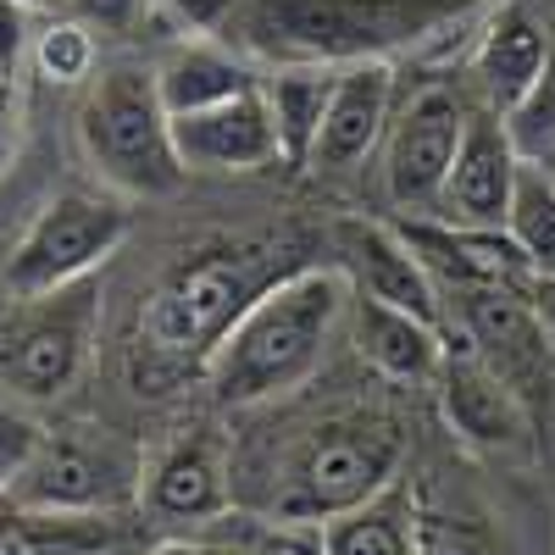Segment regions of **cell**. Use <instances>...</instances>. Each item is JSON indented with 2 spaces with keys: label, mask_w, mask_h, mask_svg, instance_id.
Instances as JSON below:
<instances>
[{
  "label": "cell",
  "mask_w": 555,
  "mask_h": 555,
  "mask_svg": "<svg viewBox=\"0 0 555 555\" xmlns=\"http://www.w3.org/2000/svg\"><path fill=\"white\" fill-rule=\"evenodd\" d=\"M405 434L389 416H339L322 423L284 467V483L272 494L278 522H328L384 494L400 473Z\"/></svg>",
  "instance_id": "cell-3"
},
{
  "label": "cell",
  "mask_w": 555,
  "mask_h": 555,
  "mask_svg": "<svg viewBox=\"0 0 555 555\" xmlns=\"http://www.w3.org/2000/svg\"><path fill=\"white\" fill-rule=\"evenodd\" d=\"M122 240H128V211L117 201L56 195L28 222V234L17 240V250L7 261V289L17 300L67 289V284H78V278L95 272Z\"/></svg>",
  "instance_id": "cell-8"
},
{
  "label": "cell",
  "mask_w": 555,
  "mask_h": 555,
  "mask_svg": "<svg viewBox=\"0 0 555 555\" xmlns=\"http://www.w3.org/2000/svg\"><path fill=\"white\" fill-rule=\"evenodd\" d=\"M505 128H512L517 151L528 162H539L544 151H555V34H550V56H544V73L533 78V89L522 95L517 112H505Z\"/></svg>",
  "instance_id": "cell-26"
},
{
  "label": "cell",
  "mask_w": 555,
  "mask_h": 555,
  "mask_svg": "<svg viewBox=\"0 0 555 555\" xmlns=\"http://www.w3.org/2000/svg\"><path fill=\"white\" fill-rule=\"evenodd\" d=\"M416 555H494V544L478 522L416 512Z\"/></svg>",
  "instance_id": "cell-27"
},
{
  "label": "cell",
  "mask_w": 555,
  "mask_h": 555,
  "mask_svg": "<svg viewBox=\"0 0 555 555\" xmlns=\"http://www.w3.org/2000/svg\"><path fill=\"white\" fill-rule=\"evenodd\" d=\"M23 306L28 311L0 328V384L28 400H51L78 378L89 356V339L101 322V284L78 278V284L34 295Z\"/></svg>",
  "instance_id": "cell-7"
},
{
  "label": "cell",
  "mask_w": 555,
  "mask_h": 555,
  "mask_svg": "<svg viewBox=\"0 0 555 555\" xmlns=\"http://www.w3.org/2000/svg\"><path fill=\"white\" fill-rule=\"evenodd\" d=\"M145 489V455L112 428H62L44 434L34 461L0 500L44 517H106Z\"/></svg>",
  "instance_id": "cell-6"
},
{
  "label": "cell",
  "mask_w": 555,
  "mask_h": 555,
  "mask_svg": "<svg viewBox=\"0 0 555 555\" xmlns=\"http://www.w3.org/2000/svg\"><path fill=\"white\" fill-rule=\"evenodd\" d=\"M78 139L95 172L128 195H172L183 183V162L172 151V117L162 106L156 73L112 67L95 78L78 112Z\"/></svg>",
  "instance_id": "cell-4"
},
{
  "label": "cell",
  "mask_w": 555,
  "mask_h": 555,
  "mask_svg": "<svg viewBox=\"0 0 555 555\" xmlns=\"http://www.w3.org/2000/svg\"><path fill=\"white\" fill-rule=\"evenodd\" d=\"M0 117H7V83H0Z\"/></svg>",
  "instance_id": "cell-36"
},
{
  "label": "cell",
  "mask_w": 555,
  "mask_h": 555,
  "mask_svg": "<svg viewBox=\"0 0 555 555\" xmlns=\"http://www.w3.org/2000/svg\"><path fill=\"white\" fill-rule=\"evenodd\" d=\"M450 0H245L261 51L295 62H356L444 17Z\"/></svg>",
  "instance_id": "cell-5"
},
{
  "label": "cell",
  "mask_w": 555,
  "mask_h": 555,
  "mask_svg": "<svg viewBox=\"0 0 555 555\" xmlns=\"http://www.w3.org/2000/svg\"><path fill=\"white\" fill-rule=\"evenodd\" d=\"M172 151L183 172H250V167L278 162V133L261 101V83L206 112L172 117Z\"/></svg>",
  "instance_id": "cell-12"
},
{
  "label": "cell",
  "mask_w": 555,
  "mask_h": 555,
  "mask_svg": "<svg viewBox=\"0 0 555 555\" xmlns=\"http://www.w3.org/2000/svg\"><path fill=\"white\" fill-rule=\"evenodd\" d=\"M350 278L334 267H300L289 278H272L211 350V395L222 405H250L306 384L328 356L334 328L350 317Z\"/></svg>",
  "instance_id": "cell-1"
},
{
  "label": "cell",
  "mask_w": 555,
  "mask_h": 555,
  "mask_svg": "<svg viewBox=\"0 0 555 555\" xmlns=\"http://www.w3.org/2000/svg\"><path fill=\"white\" fill-rule=\"evenodd\" d=\"M44 444V428L34 423V416L12 411V405H0V494L12 489V478L34 461V450Z\"/></svg>",
  "instance_id": "cell-28"
},
{
  "label": "cell",
  "mask_w": 555,
  "mask_h": 555,
  "mask_svg": "<svg viewBox=\"0 0 555 555\" xmlns=\"http://www.w3.org/2000/svg\"><path fill=\"white\" fill-rule=\"evenodd\" d=\"M461 328H467V350L489 361L494 373L512 384L522 400L550 384V361H544V328L528 306L522 289H461Z\"/></svg>",
  "instance_id": "cell-11"
},
{
  "label": "cell",
  "mask_w": 555,
  "mask_h": 555,
  "mask_svg": "<svg viewBox=\"0 0 555 555\" xmlns=\"http://www.w3.org/2000/svg\"><path fill=\"white\" fill-rule=\"evenodd\" d=\"M267 289V245H211L195 261L162 278V289L139 306V345L133 361H151L162 378H183L222 345V334L245 317V306ZM139 378V389L156 384Z\"/></svg>",
  "instance_id": "cell-2"
},
{
  "label": "cell",
  "mask_w": 555,
  "mask_h": 555,
  "mask_svg": "<svg viewBox=\"0 0 555 555\" xmlns=\"http://www.w3.org/2000/svg\"><path fill=\"white\" fill-rule=\"evenodd\" d=\"M172 7V17L183 23V28H201V34H211V28H222L228 17H234L245 0H167Z\"/></svg>",
  "instance_id": "cell-30"
},
{
  "label": "cell",
  "mask_w": 555,
  "mask_h": 555,
  "mask_svg": "<svg viewBox=\"0 0 555 555\" xmlns=\"http://www.w3.org/2000/svg\"><path fill=\"white\" fill-rule=\"evenodd\" d=\"M101 517H44L0 500V555H62L95 533Z\"/></svg>",
  "instance_id": "cell-24"
},
{
  "label": "cell",
  "mask_w": 555,
  "mask_h": 555,
  "mask_svg": "<svg viewBox=\"0 0 555 555\" xmlns=\"http://www.w3.org/2000/svg\"><path fill=\"white\" fill-rule=\"evenodd\" d=\"M505 234L522 245L533 272H555V178L528 156L512 190V211H505Z\"/></svg>",
  "instance_id": "cell-23"
},
{
  "label": "cell",
  "mask_w": 555,
  "mask_h": 555,
  "mask_svg": "<svg viewBox=\"0 0 555 555\" xmlns=\"http://www.w3.org/2000/svg\"><path fill=\"white\" fill-rule=\"evenodd\" d=\"M389 117H395V67L384 56L345 62L334 78L328 112H322V128H317L311 167H328V172L356 167L384 139Z\"/></svg>",
  "instance_id": "cell-13"
},
{
  "label": "cell",
  "mask_w": 555,
  "mask_h": 555,
  "mask_svg": "<svg viewBox=\"0 0 555 555\" xmlns=\"http://www.w3.org/2000/svg\"><path fill=\"white\" fill-rule=\"evenodd\" d=\"M350 339H356V356L395 384H434L450 356L439 322H423V317L384 306L373 295L350 300Z\"/></svg>",
  "instance_id": "cell-16"
},
{
  "label": "cell",
  "mask_w": 555,
  "mask_h": 555,
  "mask_svg": "<svg viewBox=\"0 0 555 555\" xmlns=\"http://www.w3.org/2000/svg\"><path fill=\"white\" fill-rule=\"evenodd\" d=\"M522 295H528V306H533V317H539L544 339L555 345V272H533Z\"/></svg>",
  "instance_id": "cell-32"
},
{
  "label": "cell",
  "mask_w": 555,
  "mask_h": 555,
  "mask_svg": "<svg viewBox=\"0 0 555 555\" xmlns=\"http://www.w3.org/2000/svg\"><path fill=\"white\" fill-rule=\"evenodd\" d=\"M23 12H39V17H62V12H73V0H17Z\"/></svg>",
  "instance_id": "cell-33"
},
{
  "label": "cell",
  "mask_w": 555,
  "mask_h": 555,
  "mask_svg": "<svg viewBox=\"0 0 555 555\" xmlns=\"http://www.w3.org/2000/svg\"><path fill=\"white\" fill-rule=\"evenodd\" d=\"M261 78L250 73L245 56H234L228 44H211V39H183L162 56L156 67V89H162V106L167 117H183V112H206L217 101H234L245 89H256Z\"/></svg>",
  "instance_id": "cell-20"
},
{
  "label": "cell",
  "mask_w": 555,
  "mask_h": 555,
  "mask_svg": "<svg viewBox=\"0 0 555 555\" xmlns=\"http://www.w3.org/2000/svg\"><path fill=\"white\" fill-rule=\"evenodd\" d=\"M317 550L322 555H416V512L389 483L356 512L317 522Z\"/></svg>",
  "instance_id": "cell-22"
},
{
  "label": "cell",
  "mask_w": 555,
  "mask_h": 555,
  "mask_svg": "<svg viewBox=\"0 0 555 555\" xmlns=\"http://www.w3.org/2000/svg\"><path fill=\"white\" fill-rule=\"evenodd\" d=\"M334 78H339L334 62H284L272 78H261V101L278 133V162L311 167V145H317L322 112H328Z\"/></svg>",
  "instance_id": "cell-21"
},
{
  "label": "cell",
  "mask_w": 555,
  "mask_h": 555,
  "mask_svg": "<svg viewBox=\"0 0 555 555\" xmlns=\"http://www.w3.org/2000/svg\"><path fill=\"white\" fill-rule=\"evenodd\" d=\"M461 128H467V106L444 83L416 89L400 106L395 133H389V167H384L395 206H405V211L439 206V190H444L455 145H461Z\"/></svg>",
  "instance_id": "cell-9"
},
{
  "label": "cell",
  "mask_w": 555,
  "mask_h": 555,
  "mask_svg": "<svg viewBox=\"0 0 555 555\" xmlns=\"http://www.w3.org/2000/svg\"><path fill=\"white\" fill-rule=\"evenodd\" d=\"M434 384H439L444 423L467 444H478V450H528V405L489 361H478L473 350H461V356L450 350Z\"/></svg>",
  "instance_id": "cell-15"
},
{
  "label": "cell",
  "mask_w": 555,
  "mask_h": 555,
  "mask_svg": "<svg viewBox=\"0 0 555 555\" xmlns=\"http://www.w3.org/2000/svg\"><path fill=\"white\" fill-rule=\"evenodd\" d=\"M145 505L172 522H206L228 512V473L211 439H178L145 473Z\"/></svg>",
  "instance_id": "cell-19"
},
{
  "label": "cell",
  "mask_w": 555,
  "mask_h": 555,
  "mask_svg": "<svg viewBox=\"0 0 555 555\" xmlns=\"http://www.w3.org/2000/svg\"><path fill=\"white\" fill-rule=\"evenodd\" d=\"M23 44H28V12L17 7V0H0V73L17 67Z\"/></svg>",
  "instance_id": "cell-31"
},
{
  "label": "cell",
  "mask_w": 555,
  "mask_h": 555,
  "mask_svg": "<svg viewBox=\"0 0 555 555\" xmlns=\"http://www.w3.org/2000/svg\"><path fill=\"white\" fill-rule=\"evenodd\" d=\"M544 56H550V28L528 12V7H505L483 39L473 51V73H478V89L489 112H517L522 95L533 89V78L544 73Z\"/></svg>",
  "instance_id": "cell-18"
},
{
  "label": "cell",
  "mask_w": 555,
  "mask_h": 555,
  "mask_svg": "<svg viewBox=\"0 0 555 555\" xmlns=\"http://www.w3.org/2000/svg\"><path fill=\"white\" fill-rule=\"evenodd\" d=\"M517 172H522V151H517L512 128H505V117L500 112H467L450 178L439 190V217L467 222V228H505Z\"/></svg>",
  "instance_id": "cell-10"
},
{
  "label": "cell",
  "mask_w": 555,
  "mask_h": 555,
  "mask_svg": "<svg viewBox=\"0 0 555 555\" xmlns=\"http://www.w3.org/2000/svg\"><path fill=\"white\" fill-rule=\"evenodd\" d=\"M34 67L51 83H83L95 73V28L73 12L44 17V28L34 34Z\"/></svg>",
  "instance_id": "cell-25"
},
{
  "label": "cell",
  "mask_w": 555,
  "mask_h": 555,
  "mask_svg": "<svg viewBox=\"0 0 555 555\" xmlns=\"http://www.w3.org/2000/svg\"><path fill=\"white\" fill-rule=\"evenodd\" d=\"M405 245L423 256V267L439 278V289H528L533 261L522 256V245L505 228H467V222H405L400 228Z\"/></svg>",
  "instance_id": "cell-14"
},
{
  "label": "cell",
  "mask_w": 555,
  "mask_h": 555,
  "mask_svg": "<svg viewBox=\"0 0 555 555\" xmlns=\"http://www.w3.org/2000/svg\"><path fill=\"white\" fill-rule=\"evenodd\" d=\"M345 245H350V267H356V284L361 295H373L384 306H400L423 322H439L444 328V306H439V278L423 267L405 245L400 228H378V222H350L345 228Z\"/></svg>",
  "instance_id": "cell-17"
},
{
  "label": "cell",
  "mask_w": 555,
  "mask_h": 555,
  "mask_svg": "<svg viewBox=\"0 0 555 555\" xmlns=\"http://www.w3.org/2000/svg\"><path fill=\"white\" fill-rule=\"evenodd\" d=\"M151 555H211V550H195V544H156Z\"/></svg>",
  "instance_id": "cell-34"
},
{
  "label": "cell",
  "mask_w": 555,
  "mask_h": 555,
  "mask_svg": "<svg viewBox=\"0 0 555 555\" xmlns=\"http://www.w3.org/2000/svg\"><path fill=\"white\" fill-rule=\"evenodd\" d=\"M73 17H83L89 28H106V34H122L145 17V0H73Z\"/></svg>",
  "instance_id": "cell-29"
},
{
  "label": "cell",
  "mask_w": 555,
  "mask_h": 555,
  "mask_svg": "<svg viewBox=\"0 0 555 555\" xmlns=\"http://www.w3.org/2000/svg\"><path fill=\"white\" fill-rule=\"evenodd\" d=\"M539 167H544V172L555 178V151H544V156H539Z\"/></svg>",
  "instance_id": "cell-35"
}]
</instances>
